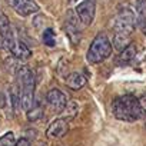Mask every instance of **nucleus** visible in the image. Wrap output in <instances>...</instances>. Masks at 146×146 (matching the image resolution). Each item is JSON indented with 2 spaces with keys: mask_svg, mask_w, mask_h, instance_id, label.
<instances>
[{
  "mask_svg": "<svg viewBox=\"0 0 146 146\" xmlns=\"http://www.w3.org/2000/svg\"><path fill=\"white\" fill-rule=\"evenodd\" d=\"M112 112L116 119L123 122H135L146 116L139 103V99H136L133 95H123L116 98L112 105Z\"/></svg>",
  "mask_w": 146,
  "mask_h": 146,
  "instance_id": "obj_1",
  "label": "nucleus"
},
{
  "mask_svg": "<svg viewBox=\"0 0 146 146\" xmlns=\"http://www.w3.org/2000/svg\"><path fill=\"white\" fill-rule=\"evenodd\" d=\"M19 85V103L23 110H29L35 105V75L29 66H19L16 70Z\"/></svg>",
  "mask_w": 146,
  "mask_h": 146,
  "instance_id": "obj_2",
  "label": "nucleus"
},
{
  "mask_svg": "<svg viewBox=\"0 0 146 146\" xmlns=\"http://www.w3.org/2000/svg\"><path fill=\"white\" fill-rule=\"evenodd\" d=\"M110 53H112V43L109 37L105 33H99L90 43V47L88 50V62L92 64L102 63L110 56Z\"/></svg>",
  "mask_w": 146,
  "mask_h": 146,
  "instance_id": "obj_3",
  "label": "nucleus"
},
{
  "mask_svg": "<svg viewBox=\"0 0 146 146\" xmlns=\"http://www.w3.org/2000/svg\"><path fill=\"white\" fill-rule=\"evenodd\" d=\"M136 27V17H135V12H132V9L129 7H123L117 12V16L115 17L113 22V29L117 33H126V35H132L133 30Z\"/></svg>",
  "mask_w": 146,
  "mask_h": 146,
  "instance_id": "obj_4",
  "label": "nucleus"
},
{
  "mask_svg": "<svg viewBox=\"0 0 146 146\" xmlns=\"http://www.w3.org/2000/svg\"><path fill=\"white\" fill-rule=\"evenodd\" d=\"M95 15H96V0H83L76 7V16L85 26L93 23Z\"/></svg>",
  "mask_w": 146,
  "mask_h": 146,
  "instance_id": "obj_5",
  "label": "nucleus"
},
{
  "mask_svg": "<svg viewBox=\"0 0 146 146\" xmlns=\"http://www.w3.org/2000/svg\"><path fill=\"white\" fill-rule=\"evenodd\" d=\"M5 44H6V49L17 59L20 60H27L30 56H32V50L29 49L27 44H25L23 42L20 40H16L15 37L12 39H3Z\"/></svg>",
  "mask_w": 146,
  "mask_h": 146,
  "instance_id": "obj_6",
  "label": "nucleus"
},
{
  "mask_svg": "<svg viewBox=\"0 0 146 146\" xmlns=\"http://www.w3.org/2000/svg\"><path fill=\"white\" fill-rule=\"evenodd\" d=\"M46 102L49 105V108L56 112V113H62L67 105V98L66 95L59 90V89H50L46 95Z\"/></svg>",
  "mask_w": 146,
  "mask_h": 146,
  "instance_id": "obj_7",
  "label": "nucleus"
},
{
  "mask_svg": "<svg viewBox=\"0 0 146 146\" xmlns=\"http://www.w3.org/2000/svg\"><path fill=\"white\" fill-rule=\"evenodd\" d=\"M6 3L20 16H30L39 12V6L35 0H6Z\"/></svg>",
  "mask_w": 146,
  "mask_h": 146,
  "instance_id": "obj_8",
  "label": "nucleus"
},
{
  "mask_svg": "<svg viewBox=\"0 0 146 146\" xmlns=\"http://www.w3.org/2000/svg\"><path fill=\"white\" fill-rule=\"evenodd\" d=\"M69 130V119H56L53 120L47 130H46V136L50 137V139H59L62 136H64Z\"/></svg>",
  "mask_w": 146,
  "mask_h": 146,
  "instance_id": "obj_9",
  "label": "nucleus"
},
{
  "mask_svg": "<svg viewBox=\"0 0 146 146\" xmlns=\"http://www.w3.org/2000/svg\"><path fill=\"white\" fill-rule=\"evenodd\" d=\"M66 85L72 90H79L86 85V76L79 73V72H75V73H72V75H69L66 78Z\"/></svg>",
  "mask_w": 146,
  "mask_h": 146,
  "instance_id": "obj_10",
  "label": "nucleus"
},
{
  "mask_svg": "<svg viewBox=\"0 0 146 146\" xmlns=\"http://www.w3.org/2000/svg\"><path fill=\"white\" fill-rule=\"evenodd\" d=\"M135 17H136V25L142 26L146 23V0H136L135 6Z\"/></svg>",
  "mask_w": 146,
  "mask_h": 146,
  "instance_id": "obj_11",
  "label": "nucleus"
},
{
  "mask_svg": "<svg viewBox=\"0 0 146 146\" xmlns=\"http://www.w3.org/2000/svg\"><path fill=\"white\" fill-rule=\"evenodd\" d=\"M136 56V47L130 43L127 47H125L122 52H120V54H119V57H117V63L119 64H127V63H130L132 62V59Z\"/></svg>",
  "mask_w": 146,
  "mask_h": 146,
  "instance_id": "obj_12",
  "label": "nucleus"
},
{
  "mask_svg": "<svg viewBox=\"0 0 146 146\" xmlns=\"http://www.w3.org/2000/svg\"><path fill=\"white\" fill-rule=\"evenodd\" d=\"M0 35H2L3 39H12V37H15L13 36L12 26H10V22H9L7 16L3 15V13H0Z\"/></svg>",
  "mask_w": 146,
  "mask_h": 146,
  "instance_id": "obj_13",
  "label": "nucleus"
},
{
  "mask_svg": "<svg viewBox=\"0 0 146 146\" xmlns=\"http://www.w3.org/2000/svg\"><path fill=\"white\" fill-rule=\"evenodd\" d=\"M130 44V35H126V33H115V37H113V46L116 50L122 52L125 47H127Z\"/></svg>",
  "mask_w": 146,
  "mask_h": 146,
  "instance_id": "obj_14",
  "label": "nucleus"
},
{
  "mask_svg": "<svg viewBox=\"0 0 146 146\" xmlns=\"http://www.w3.org/2000/svg\"><path fill=\"white\" fill-rule=\"evenodd\" d=\"M43 116V109H42V106H36V105H33L29 110H27V120L29 122H36V120H39L40 117Z\"/></svg>",
  "mask_w": 146,
  "mask_h": 146,
  "instance_id": "obj_15",
  "label": "nucleus"
},
{
  "mask_svg": "<svg viewBox=\"0 0 146 146\" xmlns=\"http://www.w3.org/2000/svg\"><path fill=\"white\" fill-rule=\"evenodd\" d=\"M43 43L49 47H53L56 43V37H54V32L52 29H46L43 32Z\"/></svg>",
  "mask_w": 146,
  "mask_h": 146,
  "instance_id": "obj_16",
  "label": "nucleus"
},
{
  "mask_svg": "<svg viewBox=\"0 0 146 146\" xmlns=\"http://www.w3.org/2000/svg\"><path fill=\"white\" fill-rule=\"evenodd\" d=\"M15 143H16V137L12 132H7L0 137V146H15Z\"/></svg>",
  "mask_w": 146,
  "mask_h": 146,
  "instance_id": "obj_17",
  "label": "nucleus"
},
{
  "mask_svg": "<svg viewBox=\"0 0 146 146\" xmlns=\"http://www.w3.org/2000/svg\"><path fill=\"white\" fill-rule=\"evenodd\" d=\"M15 146H30V142L26 139V137H22L20 140H17L15 143Z\"/></svg>",
  "mask_w": 146,
  "mask_h": 146,
  "instance_id": "obj_18",
  "label": "nucleus"
},
{
  "mask_svg": "<svg viewBox=\"0 0 146 146\" xmlns=\"http://www.w3.org/2000/svg\"><path fill=\"white\" fill-rule=\"evenodd\" d=\"M6 96H5V93L2 92V90H0V108H5L6 106Z\"/></svg>",
  "mask_w": 146,
  "mask_h": 146,
  "instance_id": "obj_19",
  "label": "nucleus"
},
{
  "mask_svg": "<svg viewBox=\"0 0 146 146\" xmlns=\"http://www.w3.org/2000/svg\"><path fill=\"white\" fill-rule=\"evenodd\" d=\"M139 103H140V106H142V109H143V112H145V115H146V95L139 99Z\"/></svg>",
  "mask_w": 146,
  "mask_h": 146,
  "instance_id": "obj_20",
  "label": "nucleus"
},
{
  "mask_svg": "<svg viewBox=\"0 0 146 146\" xmlns=\"http://www.w3.org/2000/svg\"><path fill=\"white\" fill-rule=\"evenodd\" d=\"M140 29H142V32L145 33V36H146V23H143L142 26H140Z\"/></svg>",
  "mask_w": 146,
  "mask_h": 146,
  "instance_id": "obj_21",
  "label": "nucleus"
},
{
  "mask_svg": "<svg viewBox=\"0 0 146 146\" xmlns=\"http://www.w3.org/2000/svg\"><path fill=\"white\" fill-rule=\"evenodd\" d=\"M69 2H76V0H69Z\"/></svg>",
  "mask_w": 146,
  "mask_h": 146,
  "instance_id": "obj_22",
  "label": "nucleus"
}]
</instances>
